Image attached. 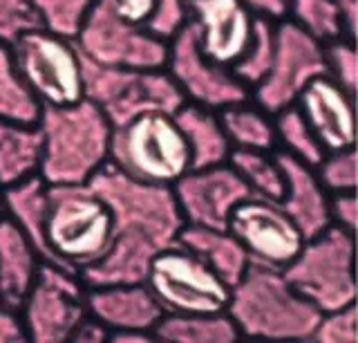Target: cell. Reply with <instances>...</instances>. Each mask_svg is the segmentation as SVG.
Here are the masks:
<instances>
[{"instance_id": "19", "label": "cell", "mask_w": 358, "mask_h": 343, "mask_svg": "<svg viewBox=\"0 0 358 343\" xmlns=\"http://www.w3.org/2000/svg\"><path fill=\"white\" fill-rule=\"evenodd\" d=\"M280 169L285 175V195L280 206L294 220L305 240L318 236L331 225L329 218V193L320 184L316 169L298 162L287 153H275Z\"/></svg>"}, {"instance_id": "38", "label": "cell", "mask_w": 358, "mask_h": 343, "mask_svg": "<svg viewBox=\"0 0 358 343\" xmlns=\"http://www.w3.org/2000/svg\"><path fill=\"white\" fill-rule=\"evenodd\" d=\"M94 3L121 20H128V23H134V25H143L155 5V0H94Z\"/></svg>"}, {"instance_id": "24", "label": "cell", "mask_w": 358, "mask_h": 343, "mask_svg": "<svg viewBox=\"0 0 358 343\" xmlns=\"http://www.w3.org/2000/svg\"><path fill=\"white\" fill-rule=\"evenodd\" d=\"M43 132L36 126L0 121V186L25 182L41 171Z\"/></svg>"}, {"instance_id": "29", "label": "cell", "mask_w": 358, "mask_h": 343, "mask_svg": "<svg viewBox=\"0 0 358 343\" xmlns=\"http://www.w3.org/2000/svg\"><path fill=\"white\" fill-rule=\"evenodd\" d=\"M287 18L322 46L338 38H352L334 0H289Z\"/></svg>"}, {"instance_id": "5", "label": "cell", "mask_w": 358, "mask_h": 343, "mask_svg": "<svg viewBox=\"0 0 358 343\" xmlns=\"http://www.w3.org/2000/svg\"><path fill=\"white\" fill-rule=\"evenodd\" d=\"M110 164L141 182L173 186L190 171V150L168 113H143L112 128Z\"/></svg>"}, {"instance_id": "7", "label": "cell", "mask_w": 358, "mask_h": 343, "mask_svg": "<svg viewBox=\"0 0 358 343\" xmlns=\"http://www.w3.org/2000/svg\"><path fill=\"white\" fill-rule=\"evenodd\" d=\"M83 63V97L92 102L115 126L143 113L175 115L186 102L173 76L164 70H128L108 68L85 59Z\"/></svg>"}, {"instance_id": "30", "label": "cell", "mask_w": 358, "mask_h": 343, "mask_svg": "<svg viewBox=\"0 0 358 343\" xmlns=\"http://www.w3.org/2000/svg\"><path fill=\"white\" fill-rule=\"evenodd\" d=\"M273 124H275V137L280 146H282V153L316 169L320 160L324 158V148L320 146V141L307 126V121L302 119L300 110L296 106L282 108L280 113L273 115Z\"/></svg>"}, {"instance_id": "28", "label": "cell", "mask_w": 358, "mask_h": 343, "mask_svg": "<svg viewBox=\"0 0 358 343\" xmlns=\"http://www.w3.org/2000/svg\"><path fill=\"white\" fill-rule=\"evenodd\" d=\"M231 169L249 186L251 195L280 202L285 195V175L273 150H240L229 155Z\"/></svg>"}, {"instance_id": "22", "label": "cell", "mask_w": 358, "mask_h": 343, "mask_svg": "<svg viewBox=\"0 0 358 343\" xmlns=\"http://www.w3.org/2000/svg\"><path fill=\"white\" fill-rule=\"evenodd\" d=\"M173 117L188 144L190 169H208V166L229 162L233 148L222 128L217 110L184 104Z\"/></svg>"}, {"instance_id": "8", "label": "cell", "mask_w": 358, "mask_h": 343, "mask_svg": "<svg viewBox=\"0 0 358 343\" xmlns=\"http://www.w3.org/2000/svg\"><path fill=\"white\" fill-rule=\"evenodd\" d=\"M145 285L164 314L227 312L231 287L179 242L155 253Z\"/></svg>"}, {"instance_id": "9", "label": "cell", "mask_w": 358, "mask_h": 343, "mask_svg": "<svg viewBox=\"0 0 358 343\" xmlns=\"http://www.w3.org/2000/svg\"><path fill=\"white\" fill-rule=\"evenodd\" d=\"M9 50L43 106H70L83 99V63L72 38L36 27L18 36Z\"/></svg>"}, {"instance_id": "31", "label": "cell", "mask_w": 358, "mask_h": 343, "mask_svg": "<svg viewBox=\"0 0 358 343\" xmlns=\"http://www.w3.org/2000/svg\"><path fill=\"white\" fill-rule=\"evenodd\" d=\"M273 52H275V20L257 16L249 48L244 50V54L231 68V72L238 76V81H242L251 90V88H255L264 79V74L271 68Z\"/></svg>"}, {"instance_id": "2", "label": "cell", "mask_w": 358, "mask_h": 343, "mask_svg": "<svg viewBox=\"0 0 358 343\" xmlns=\"http://www.w3.org/2000/svg\"><path fill=\"white\" fill-rule=\"evenodd\" d=\"M38 128L43 132L38 175L48 186L87 184L110 162L112 124L85 97L70 106H43Z\"/></svg>"}, {"instance_id": "34", "label": "cell", "mask_w": 358, "mask_h": 343, "mask_svg": "<svg viewBox=\"0 0 358 343\" xmlns=\"http://www.w3.org/2000/svg\"><path fill=\"white\" fill-rule=\"evenodd\" d=\"M190 23L188 0H155L143 27L152 36L171 43Z\"/></svg>"}, {"instance_id": "1", "label": "cell", "mask_w": 358, "mask_h": 343, "mask_svg": "<svg viewBox=\"0 0 358 343\" xmlns=\"http://www.w3.org/2000/svg\"><path fill=\"white\" fill-rule=\"evenodd\" d=\"M227 314L240 337L264 341H311L322 316L291 287L282 270L262 262H249L231 287Z\"/></svg>"}, {"instance_id": "13", "label": "cell", "mask_w": 358, "mask_h": 343, "mask_svg": "<svg viewBox=\"0 0 358 343\" xmlns=\"http://www.w3.org/2000/svg\"><path fill=\"white\" fill-rule=\"evenodd\" d=\"M166 72L173 76L186 104L222 110L251 99V90L238 81L231 68L213 63L199 50L190 23L168 43Z\"/></svg>"}, {"instance_id": "3", "label": "cell", "mask_w": 358, "mask_h": 343, "mask_svg": "<svg viewBox=\"0 0 358 343\" xmlns=\"http://www.w3.org/2000/svg\"><path fill=\"white\" fill-rule=\"evenodd\" d=\"M45 236L61 267L78 274L108 249L112 211L90 184L48 186Z\"/></svg>"}, {"instance_id": "43", "label": "cell", "mask_w": 358, "mask_h": 343, "mask_svg": "<svg viewBox=\"0 0 358 343\" xmlns=\"http://www.w3.org/2000/svg\"><path fill=\"white\" fill-rule=\"evenodd\" d=\"M108 341L110 343H150V341H155V337H152V332L123 330V332H110Z\"/></svg>"}, {"instance_id": "6", "label": "cell", "mask_w": 358, "mask_h": 343, "mask_svg": "<svg viewBox=\"0 0 358 343\" xmlns=\"http://www.w3.org/2000/svg\"><path fill=\"white\" fill-rule=\"evenodd\" d=\"M291 287L320 314L356 303L354 234L329 225L305 240L298 256L282 270Z\"/></svg>"}, {"instance_id": "42", "label": "cell", "mask_w": 358, "mask_h": 343, "mask_svg": "<svg viewBox=\"0 0 358 343\" xmlns=\"http://www.w3.org/2000/svg\"><path fill=\"white\" fill-rule=\"evenodd\" d=\"M255 16H262L268 20H282L287 18L289 0H242Z\"/></svg>"}, {"instance_id": "23", "label": "cell", "mask_w": 358, "mask_h": 343, "mask_svg": "<svg viewBox=\"0 0 358 343\" xmlns=\"http://www.w3.org/2000/svg\"><path fill=\"white\" fill-rule=\"evenodd\" d=\"M5 216H9L22 231L31 247L36 249L43 262L59 265L54 253L48 245L45 236V216H48V184L43 182L41 175L18 182L5 189ZM61 267V265H59Z\"/></svg>"}, {"instance_id": "44", "label": "cell", "mask_w": 358, "mask_h": 343, "mask_svg": "<svg viewBox=\"0 0 358 343\" xmlns=\"http://www.w3.org/2000/svg\"><path fill=\"white\" fill-rule=\"evenodd\" d=\"M336 7L341 9L343 14V20L347 25V31H350V36L354 38L356 34V20H358V0H334Z\"/></svg>"}, {"instance_id": "32", "label": "cell", "mask_w": 358, "mask_h": 343, "mask_svg": "<svg viewBox=\"0 0 358 343\" xmlns=\"http://www.w3.org/2000/svg\"><path fill=\"white\" fill-rule=\"evenodd\" d=\"M36 7L41 27L63 38H76L94 0H31Z\"/></svg>"}, {"instance_id": "16", "label": "cell", "mask_w": 358, "mask_h": 343, "mask_svg": "<svg viewBox=\"0 0 358 343\" xmlns=\"http://www.w3.org/2000/svg\"><path fill=\"white\" fill-rule=\"evenodd\" d=\"M188 7L199 50L213 63L233 68L249 48L257 16L242 0H188Z\"/></svg>"}, {"instance_id": "14", "label": "cell", "mask_w": 358, "mask_h": 343, "mask_svg": "<svg viewBox=\"0 0 358 343\" xmlns=\"http://www.w3.org/2000/svg\"><path fill=\"white\" fill-rule=\"evenodd\" d=\"M227 229L242 245L251 262L285 270L305 245V236L280 202L249 195L233 209Z\"/></svg>"}, {"instance_id": "26", "label": "cell", "mask_w": 358, "mask_h": 343, "mask_svg": "<svg viewBox=\"0 0 358 343\" xmlns=\"http://www.w3.org/2000/svg\"><path fill=\"white\" fill-rule=\"evenodd\" d=\"M251 99L217 110L222 128L227 132L231 148L240 150H275V124L273 115H268Z\"/></svg>"}, {"instance_id": "25", "label": "cell", "mask_w": 358, "mask_h": 343, "mask_svg": "<svg viewBox=\"0 0 358 343\" xmlns=\"http://www.w3.org/2000/svg\"><path fill=\"white\" fill-rule=\"evenodd\" d=\"M162 343H233L240 330L227 312L217 314H164L152 328Z\"/></svg>"}, {"instance_id": "35", "label": "cell", "mask_w": 358, "mask_h": 343, "mask_svg": "<svg viewBox=\"0 0 358 343\" xmlns=\"http://www.w3.org/2000/svg\"><path fill=\"white\" fill-rule=\"evenodd\" d=\"M324 63H327V74L343 85L350 94H356L358 81V57L354 48V38H338L324 46Z\"/></svg>"}, {"instance_id": "10", "label": "cell", "mask_w": 358, "mask_h": 343, "mask_svg": "<svg viewBox=\"0 0 358 343\" xmlns=\"http://www.w3.org/2000/svg\"><path fill=\"white\" fill-rule=\"evenodd\" d=\"M327 74L324 46L311 38L289 18L275 20V52L264 79L251 88V99L268 115L298 102L300 92Z\"/></svg>"}, {"instance_id": "15", "label": "cell", "mask_w": 358, "mask_h": 343, "mask_svg": "<svg viewBox=\"0 0 358 343\" xmlns=\"http://www.w3.org/2000/svg\"><path fill=\"white\" fill-rule=\"evenodd\" d=\"M173 193L184 225L227 229L233 209L249 197V186L231 169L229 162L190 169L173 184Z\"/></svg>"}, {"instance_id": "37", "label": "cell", "mask_w": 358, "mask_h": 343, "mask_svg": "<svg viewBox=\"0 0 358 343\" xmlns=\"http://www.w3.org/2000/svg\"><path fill=\"white\" fill-rule=\"evenodd\" d=\"M311 341L318 343H356L358 341V314L356 303L322 314Z\"/></svg>"}, {"instance_id": "21", "label": "cell", "mask_w": 358, "mask_h": 343, "mask_svg": "<svg viewBox=\"0 0 358 343\" xmlns=\"http://www.w3.org/2000/svg\"><path fill=\"white\" fill-rule=\"evenodd\" d=\"M177 242L206 265V267L233 287L249 267V256L242 245L231 236L229 229H208L184 225L177 234Z\"/></svg>"}, {"instance_id": "27", "label": "cell", "mask_w": 358, "mask_h": 343, "mask_svg": "<svg viewBox=\"0 0 358 343\" xmlns=\"http://www.w3.org/2000/svg\"><path fill=\"white\" fill-rule=\"evenodd\" d=\"M43 113V104L22 79L11 50L0 43V121L36 126Z\"/></svg>"}, {"instance_id": "20", "label": "cell", "mask_w": 358, "mask_h": 343, "mask_svg": "<svg viewBox=\"0 0 358 343\" xmlns=\"http://www.w3.org/2000/svg\"><path fill=\"white\" fill-rule=\"evenodd\" d=\"M41 256L9 216L0 218V305L20 309L41 270Z\"/></svg>"}, {"instance_id": "4", "label": "cell", "mask_w": 358, "mask_h": 343, "mask_svg": "<svg viewBox=\"0 0 358 343\" xmlns=\"http://www.w3.org/2000/svg\"><path fill=\"white\" fill-rule=\"evenodd\" d=\"M87 184L110 206L112 234L143 236L159 249L177 242L184 218L179 214L173 186L141 182L110 162L101 166Z\"/></svg>"}, {"instance_id": "18", "label": "cell", "mask_w": 358, "mask_h": 343, "mask_svg": "<svg viewBox=\"0 0 358 343\" xmlns=\"http://www.w3.org/2000/svg\"><path fill=\"white\" fill-rule=\"evenodd\" d=\"M87 314L101 321L110 332L141 330L152 332L164 316L162 305L145 283L85 287Z\"/></svg>"}, {"instance_id": "11", "label": "cell", "mask_w": 358, "mask_h": 343, "mask_svg": "<svg viewBox=\"0 0 358 343\" xmlns=\"http://www.w3.org/2000/svg\"><path fill=\"white\" fill-rule=\"evenodd\" d=\"M18 312L31 343H67L74 328L87 316L85 285L76 272L41 262Z\"/></svg>"}, {"instance_id": "36", "label": "cell", "mask_w": 358, "mask_h": 343, "mask_svg": "<svg viewBox=\"0 0 358 343\" xmlns=\"http://www.w3.org/2000/svg\"><path fill=\"white\" fill-rule=\"evenodd\" d=\"M41 27L31 0H0V43L11 46L29 29Z\"/></svg>"}, {"instance_id": "17", "label": "cell", "mask_w": 358, "mask_h": 343, "mask_svg": "<svg viewBox=\"0 0 358 343\" xmlns=\"http://www.w3.org/2000/svg\"><path fill=\"white\" fill-rule=\"evenodd\" d=\"M324 153L352 148L356 141L354 94L338 85L329 74L313 79L294 104Z\"/></svg>"}, {"instance_id": "12", "label": "cell", "mask_w": 358, "mask_h": 343, "mask_svg": "<svg viewBox=\"0 0 358 343\" xmlns=\"http://www.w3.org/2000/svg\"><path fill=\"white\" fill-rule=\"evenodd\" d=\"M74 43L85 59L108 68L164 70L168 61L166 41L152 36L143 25L112 16L96 3Z\"/></svg>"}, {"instance_id": "45", "label": "cell", "mask_w": 358, "mask_h": 343, "mask_svg": "<svg viewBox=\"0 0 358 343\" xmlns=\"http://www.w3.org/2000/svg\"><path fill=\"white\" fill-rule=\"evenodd\" d=\"M5 216V189L0 186V218Z\"/></svg>"}, {"instance_id": "33", "label": "cell", "mask_w": 358, "mask_h": 343, "mask_svg": "<svg viewBox=\"0 0 358 343\" xmlns=\"http://www.w3.org/2000/svg\"><path fill=\"white\" fill-rule=\"evenodd\" d=\"M316 175L329 195L356 193L358 158H356L354 146L343 148V150H334V153H324V158L316 166Z\"/></svg>"}, {"instance_id": "39", "label": "cell", "mask_w": 358, "mask_h": 343, "mask_svg": "<svg viewBox=\"0 0 358 343\" xmlns=\"http://www.w3.org/2000/svg\"><path fill=\"white\" fill-rule=\"evenodd\" d=\"M329 218H331V225L350 231V234H356V225H358L356 193L329 195Z\"/></svg>"}, {"instance_id": "40", "label": "cell", "mask_w": 358, "mask_h": 343, "mask_svg": "<svg viewBox=\"0 0 358 343\" xmlns=\"http://www.w3.org/2000/svg\"><path fill=\"white\" fill-rule=\"evenodd\" d=\"M25 341H29V337L20 312L0 305V343H25Z\"/></svg>"}, {"instance_id": "41", "label": "cell", "mask_w": 358, "mask_h": 343, "mask_svg": "<svg viewBox=\"0 0 358 343\" xmlns=\"http://www.w3.org/2000/svg\"><path fill=\"white\" fill-rule=\"evenodd\" d=\"M110 337V330L96 321L94 316H85L72 332V343H106Z\"/></svg>"}]
</instances>
